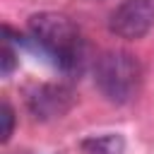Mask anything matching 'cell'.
I'll use <instances>...</instances> for the list:
<instances>
[{
    "instance_id": "1",
    "label": "cell",
    "mask_w": 154,
    "mask_h": 154,
    "mask_svg": "<svg viewBox=\"0 0 154 154\" xmlns=\"http://www.w3.org/2000/svg\"><path fill=\"white\" fill-rule=\"evenodd\" d=\"M29 34L48 55H53L55 65L63 72L72 75L82 70L84 43H82L77 24L67 14L38 12L29 19Z\"/></svg>"
},
{
    "instance_id": "2",
    "label": "cell",
    "mask_w": 154,
    "mask_h": 154,
    "mask_svg": "<svg viewBox=\"0 0 154 154\" xmlns=\"http://www.w3.org/2000/svg\"><path fill=\"white\" fill-rule=\"evenodd\" d=\"M94 84L108 103L125 106L140 91L142 65L132 53L123 48L103 51L94 63Z\"/></svg>"
},
{
    "instance_id": "3",
    "label": "cell",
    "mask_w": 154,
    "mask_h": 154,
    "mask_svg": "<svg viewBox=\"0 0 154 154\" xmlns=\"http://www.w3.org/2000/svg\"><path fill=\"white\" fill-rule=\"evenodd\" d=\"M75 106V94L65 84L43 82L26 91V111L38 123H53Z\"/></svg>"
},
{
    "instance_id": "4",
    "label": "cell",
    "mask_w": 154,
    "mask_h": 154,
    "mask_svg": "<svg viewBox=\"0 0 154 154\" xmlns=\"http://www.w3.org/2000/svg\"><path fill=\"white\" fill-rule=\"evenodd\" d=\"M154 26V0H123L108 17V29L125 41H137Z\"/></svg>"
},
{
    "instance_id": "5",
    "label": "cell",
    "mask_w": 154,
    "mask_h": 154,
    "mask_svg": "<svg viewBox=\"0 0 154 154\" xmlns=\"http://www.w3.org/2000/svg\"><path fill=\"white\" fill-rule=\"evenodd\" d=\"M79 149L84 154H123L125 152V140L123 135L106 132V135H91L79 142Z\"/></svg>"
},
{
    "instance_id": "6",
    "label": "cell",
    "mask_w": 154,
    "mask_h": 154,
    "mask_svg": "<svg viewBox=\"0 0 154 154\" xmlns=\"http://www.w3.org/2000/svg\"><path fill=\"white\" fill-rule=\"evenodd\" d=\"M12 132H14V108L7 101H2L0 103V142L7 144Z\"/></svg>"
},
{
    "instance_id": "7",
    "label": "cell",
    "mask_w": 154,
    "mask_h": 154,
    "mask_svg": "<svg viewBox=\"0 0 154 154\" xmlns=\"http://www.w3.org/2000/svg\"><path fill=\"white\" fill-rule=\"evenodd\" d=\"M19 65V60H17V53L12 51V46L5 41L2 43V48H0V72H2V77H10L12 72H14V67Z\"/></svg>"
}]
</instances>
